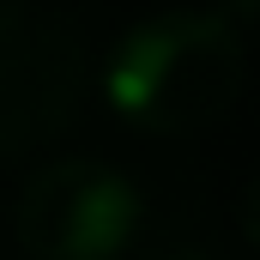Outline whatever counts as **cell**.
<instances>
[{
  "instance_id": "cell-6",
  "label": "cell",
  "mask_w": 260,
  "mask_h": 260,
  "mask_svg": "<svg viewBox=\"0 0 260 260\" xmlns=\"http://www.w3.org/2000/svg\"><path fill=\"white\" fill-rule=\"evenodd\" d=\"M18 24H24V0H0V43H6Z\"/></svg>"
},
{
  "instance_id": "cell-3",
  "label": "cell",
  "mask_w": 260,
  "mask_h": 260,
  "mask_svg": "<svg viewBox=\"0 0 260 260\" xmlns=\"http://www.w3.org/2000/svg\"><path fill=\"white\" fill-rule=\"evenodd\" d=\"M91 61L73 24H18L0 43V151H37L73 127Z\"/></svg>"
},
{
  "instance_id": "cell-1",
  "label": "cell",
  "mask_w": 260,
  "mask_h": 260,
  "mask_svg": "<svg viewBox=\"0 0 260 260\" xmlns=\"http://www.w3.org/2000/svg\"><path fill=\"white\" fill-rule=\"evenodd\" d=\"M248 79L242 30L224 12L170 6L139 18L103 67V103L139 133H206L218 127Z\"/></svg>"
},
{
  "instance_id": "cell-7",
  "label": "cell",
  "mask_w": 260,
  "mask_h": 260,
  "mask_svg": "<svg viewBox=\"0 0 260 260\" xmlns=\"http://www.w3.org/2000/svg\"><path fill=\"white\" fill-rule=\"evenodd\" d=\"M157 260H218V254H206V248H170V254H157Z\"/></svg>"
},
{
  "instance_id": "cell-5",
  "label": "cell",
  "mask_w": 260,
  "mask_h": 260,
  "mask_svg": "<svg viewBox=\"0 0 260 260\" xmlns=\"http://www.w3.org/2000/svg\"><path fill=\"white\" fill-rule=\"evenodd\" d=\"M218 12L230 24H248V18H260V0H218Z\"/></svg>"
},
{
  "instance_id": "cell-4",
  "label": "cell",
  "mask_w": 260,
  "mask_h": 260,
  "mask_svg": "<svg viewBox=\"0 0 260 260\" xmlns=\"http://www.w3.org/2000/svg\"><path fill=\"white\" fill-rule=\"evenodd\" d=\"M236 212H242V236L260 248V170H254V182L242 188V206H236Z\"/></svg>"
},
{
  "instance_id": "cell-2",
  "label": "cell",
  "mask_w": 260,
  "mask_h": 260,
  "mask_svg": "<svg viewBox=\"0 0 260 260\" xmlns=\"http://www.w3.org/2000/svg\"><path fill=\"white\" fill-rule=\"evenodd\" d=\"M24 260H127L145 236V188L103 157H61L18 194Z\"/></svg>"
}]
</instances>
